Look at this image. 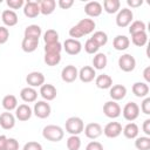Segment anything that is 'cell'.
<instances>
[{
	"label": "cell",
	"instance_id": "obj_1",
	"mask_svg": "<svg viewBox=\"0 0 150 150\" xmlns=\"http://www.w3.org/2000/svg\"><path fill=\"white\" fill-rule=\"evenodd\" d=\"M42 136L47 141H50V142H60L63 138V136H64V131L59 125L49 124V125H46L42 129Z\"/></svg>",
	"mask_w": 150,
	"mask_h": 150
},
{
	"label": "cell",
	"instance_id": "obj_2",
	"mask_svg": "<svg viewBox=\"0 0 150 150\" xmlns=\"http://www.w3.org/2000/svg\"><path fill=\"white\" fill-rule=\"evenodd\" d=\"M64 127H66V131L68 134L79 136L84 129V123H83L82 118H80L77 116H71L66 121Z\"/></svg>",
	"mask_w": 150,
	"mask_h": 150
},
{
	"label": "cell",
	"instance_id": "obj_3",
	"mask_svg": "<svg viewBox=\"0 0 150 150\" xmlns=\"http://www.w3.org/2000/svg\"><path fill=\"white\" fill-rule=\"evenodd\" d=\"M134 19V13L131 9L129 8H122L118 11L117 15H116V25L121 28L128 27Z\"/></svg>",
	"mask_w": 150,
	"mask_h": 150
},
{
	"label": "cell",
	"instance_id": "obj_4",
	"mask_svg": "<svg viewBox=\"0 0 150 150\" xmlns=\"http://www.w3.org/2000/svg\"><path fill=\"white\" fill-rule=\"evenodd\" d=\"M122 114H123L124 120H127L129 122H132L139 116V107L135 102H128L124 105V108L122 110Z\"/></svg>",
	"mask_w": 150,
	"mask_h": 150
},
{
	"label": "cell",
	"instance_id": "obj_5",
	"mask_svg": "<svg viewBox=\"0 0 150 150\" xmlns=\"http://www.w3.org/2000/svg\"><path fill=\"white\" fill-rule=\"evenodd\" d=\"M118 67L125 73L132 71L136 67V60L131 54H123L118 59Z\"/></svg>",
	"mask_w": 150,
	"mask_h": 150
},
{
	"label": "cell",
	"instance_id": "obj_6",
	"mask_svg": "<svg viewBox=\"0 0 150 150\" xmlns=\"http://www.w3.org/2000/svg\"><path fill=\"white\" fill-rule=\"evenodd\" d=\"M50 111L52 108L49 103H47V101H38L35 102L33 108V114L39 118H47L50 115Z\"/></svg>",
	"mask_w": 150,
	"mask_h": 150
},
{
	"label": "cell",
	"instance_id": "obj_7",
	"mask_svg": "<svg viewBox=\"0 0 150 150\" xmlns=\"http://www.w3.org/2000/svg\"><path fill=\"white\" fill-rule=\"evenodd\" d=\"M103 112L109 118H117L121 115L122 110L120 104L116 101H108L103 105Z\"/></svg>",
	"mask_w": 150,
	"mask_h": 150
},
{
	"label": "cell",
	"instance_id": "obj_8",
	"mask_svg": "<svg viewBox=\"0 0 150 150\" xmlns=\"http://www.w3.org/2000/svg\"><path fill=\"white\" fill-rule=\"evenodd\" d=\"M83 131H84V135H86L88 138H90V139H96V138H98V137L102 135L103 129H102V127H101L100 123L91 122V123H88V124L84 127Z\"/></svg>",
	"mask_w": 150,
	"mask_h": 150
},
{
	"label": "cell",
	"instance_id": "obj_9",
	"mask_svg": "<svg viewBox=\"0 0 150 150\" xmlns=\"http://www.w3.org/2000/svg\"><path fill=\"white\" fill-rule=\"evenodd\" d=\"M77 77H79V70H77V68H76L75 66H73V64L66 66V67L62 69V71H61V79H62V81H64V82H67V83L74 82Z\"/></svg>",
	"mask_w": 150,
	"mask_h": 150
},
{
	"label": "cell",
	"instance_id": "obj_10",
	"mask_svg": "<svg viewBox=\"0 0 150 150\" xmlns=\"http://www.w3.org/2000/svg\"><path fill=\"white\" fill-rule=\"evenodd\" d=\"M122 124L120 122H109L104 129H103V134L108 137V138H116L122 134Z\"/></svg>",
	"mask_w": 150,
	"mask_h": 150
},
{
	"label": "cell",
	"instance_id": "obj_11",
	"mask_svg": "<svg viewBox=\"0 0 150 150\" xmlns=\"http://www.w3.org/2000/svg\"><path fill=\"white\" fill-rule=\"evenodd\" d=\"M67 54L69 55H77L81 50H82V45L79 40L75 39H67L63 42V47H62Z\"/></svg>",
	"mask_w": 150,
	"mask_h": 150
},
{
	"label": "cell",
	"instance_id": "obj_12",
	"mask_svg": "<svg viewBox=\"0 0 150 150\" xmlns=\"http://www.w3.org/2000/svg\"><path fill=\"white\" fill-rule=\"evenodd\" d=\"M75 26L79 28V30H80V32L82 33V35L84 36V35H88V34H90V33L94 32V29H95V27H96V23H95V21H94L93 19L87 18V19L80 20Z\"/></svg>",
	"mask_w": 150,
	"mask_h": 150
},
{
	"label": "cell",
	"instance_id": "obj_13",
	"mask_svg": "<svg viewBox=\"0 0 150 150\" xmlns=\"http://www.w3.org/2000/svg\"><path fill=\"white\" fill-rule=\"evenodd\" d=\"M26 82L32 88L41 87L42 84H45V75L42 73H40V71H32V73H29L27 75Z\"/></svg>",
	"mask_w": 150,
	"mask_h": 150
},
{
	"label": "cell",
	"instance_id": "obj_14",
	"mask_svg": "<svg viewBox=\"0 0 150 150\" xmlns=\"http://www.w3.org/2000/svg\"><path fill=\"white\" fill-rule=\"evenodd\" d=\"M32 115H33V110H32V108H30L28 104H26V103L18 105L16 109H15V117H16L19 121H21V122L28 121V120L32 117Z\"/></svg>",
	"mask_w": 150,
	"mask_h": 150
},
{
	"label": "cell",
	"instance_id": "obj_15",
	"mask_svg": "<svg viewBox=\"0 0 150 150\" xmlns=\"http://www.w3.org/2000/svg\"><path fill=\"white\" fill-rule=\"evenodd\" d=\"M102 11H103L102 5L98 1H89L84 6V13L88 16H90V18L100 16L101 13H102Z\"/></svg>",
	"mask_w": 150,
	"mask_h": 150
},
{
	"label": "cell",
	"instance_id": "obj_16",
	"mask_svg": "<svg viewBox=\"0 0 150 150\" xmlns=\"http://www.w3.org/2000/svg\"><path fill=\"white\" fill-rule=\"evenodd\" d=\"M1 20L4 22L5 26L7 27H13L18 23L19 21V18H18V14L12 11V9H5L2 13H1Z\"/></svg>",
	"mask_w": 150,
	"mask_h": 150
},
{
	"label": "cell",
	"instance_id": "obj_17",
	"mask_svg": "<svg viewBox=\"0 0 150 150\" xmlns=\"http://www.w3.org/2000/svg\"><path fill=\"white\" fill-rule=\"evenodd\" d=\"M96 77V71L93 67L90 66H84L79 70V79L84 82V83H89L91 82Z\"/></svg>",
	"mask_w": 150,
	"mask_h": 150
},
{
	"label": "cell",
	"instance_id": "obj_18",
	"mask_svg": "<svg viewBox=\"0 0 150 150\" xmlns=\"http://www.w3.org/2000/svg\"><path fill=\"white\" fill-rule=\"evenodd\" d=\"M56 94H57L56 88L53 84L45 83L40 87V95L45 101H53L56 97Z\"/></svg>",
	"mask_w": 150,
	"mask_h": 150
},
{
	"label": "cell",
	"instance_id": "obj_19",
	"mask_svg": "<svg viewBox=\"0 0 150 150\" xmlns=\"http://www.w3.org/2000/svg\"><path fill=\"white\" fill-rule=\"evenodd\" d=\"M15 125V116L9 112V111H5L2 114H0V127L5 130H9L12 128H14Z\"/></svg>",
	"mask_w": 150,
	"mask_h": 150
},
{
	"label": "cell",
	"instance_id": "obj_20",
	"mask_svg": "<svg viewBox=\"0 0 150 150\" xmlns=\"http://www.w3.org/2000/svg\"><path fill=\"white\" fill-rule=\"evenodd\" d=\"M23 14L27 18H36L40 14V6L38 1H27L23 5Z\"/></svg>",
	"mask_w": 150,
	"mask_h": 150
},
{
	"label": "cell",
	"instance_id": "obj_21",
	"mask_svg": "<svg viewBox=\"0 0 150 150\" xmlns=\"http://www.w3.org/2000/svg\"><path fill=\"white\" fill-rule=\"evenodd\" d=\"M20 97L23 102L26 103H32V102H35L36 98H38V91L32 88V87H25L21 89L20 91Z\"/></svg>",
	"mask_w": 150,
	"mask_h": 150
},
{
	"label": "cell",
	"instance_id": "obj_22",
	"mask_svg": "<svg viewBox=\"0 0 150 150\" xmlns=\"http://www.w3.org/2000/svg\"><path fill=\"white\" fill-rule=\"evenodd\" d=\"M110 97L112 98V101H120L123 100L127 95V88L123 84H115L111 86L110 91H109Z\"/></svg>",
	"mask_w": 150,
	"mask_h": 150
},
{
	"label": "cell",
	"instance_id": "obj_23",
	"mask_svg": "<svg viewBox=\"0 0 150 150\" xmlns=\"http://www.w3.org/2000/svg\"><path fill=\"white\" fill-rule=\"evenodd\" d=\"M40 6V13L43 15H49L55 11L56 7V1L55 0H41L38 1Z\"/></svg>",
	"mask_w": 150,
	"mask_h": 150
},
{
	"label": "cell",
	"instance_id": "obj_24",
	"mask_svg": "<svg viewBox=\"0 0 150 150\" xmlns=\"http://www.w3.org/2000/svg\"><path fill=\"white\" fill-rule=\"evenodd\" d=\"M132 93L136 97H146L149 94V86L145 82H135L132 84Z\"/></svg>",
	"mask_w": 150,
	"mask_h": 150
},
{
	"label": "cell",
	"instance_id": "obj_25",
	"mask_svg": "<svg viewBox=\"0 0 150 150\" xmlns=\"http://www.w3.org/2000/svg\"><path fill=\"white\" fill-rule=\"evenodd\" d=\"M95 84L100 89H109L112 86V79L108 74H101V75L96 76Z\"/></svg>",
	"mask_w": 150,
	"mask_h": 150
},
{
	"label": "cell",
	"instance_id": "obj_26",
	"mask_svg": "<svg viewBox=\"0 0 150 150\" xmlns=\"http://www.w3.org/2000/svg\"><path fill=\"white\" fill-rule=\"evenodd\" d=\"M122 132H123V135H124L127 138L134 139V138H136V137L138 136L139 129H138V125H137L136 123L130 122V123H128V124L122 129Z\"/></svg>",
	"mask_w": 150,
	"mask_h": 150
},
{
	"label": "cell",
	"instance_id": "obj_27",
	"mask_svg": "<svg viewBox=\"0 0 150 150\" xmlns=\"http://www.w3.org/2000/svg\"><path fill=\"white\" fill-rule=\"evenodd\" d=\"M112 46L116 50H125L130 46V40L125 35H117L112 41Z\"/></svg>",
	"mask_w": 150,
	"mask_h": 150
},
{
	"label": "cell",
	"instance_id": "obj_28",
	"mask_svg": "<svg viewBox=\"0 0 150 150\" xmlns=\"http://www.w3.org/2000/svg\"><path fill=\"white\" fill-rule=\"evenodd\" d=\"M38 46H39V40H36V39H29V38L22 39L21 48L26 53H33L34 50H36Z\"/></svg>",
	"mask_w": 150,
	"mask_h": 150
},
{
	"label": "cell",
	"instance_id": "obj_29",
	"mask_svg": "<svg viewBox=\"0 0 150 150\" xmlns=\"http://www.w3.org/2000/svg\"><path fill=\"white\" fill-rule=\"evenodd\" d=\"M108 63V59H107V55L104 53H96L95 56L93 57V68L94 69H104L105 66Z\"/></svg>",
	"mask_w": 150,
	"mask_h": 150
},
{
	"label": "cell",
	"instance_id": "obj_30",
	"mask_svg": "<svg viewBox=\"0 0 150 150\" xmlns=\"http://www.w3.org/2000/svg\"><path fill=\"white\" fill-rule=\"evenodd\" d=\"M120 7H121L120 0H104L102 8H104V11L108 14H115L120 11Z\"/></svg>",
	"mask_w": 150,
	"mask_h": 150
},
{
	"label": "cell",
	"instance_id": "obj_31",
	"mask_svg": "<svg viewBox=\"0 0 150 150\" xmlns=\"http://www.w3.org/2000/svg\"><path fill=\"white\" fill-rule=\"evenodd\" d=\"M41 34H42L41 27L38 26V25H29V26H27L26 29H25V38L39 40V38L41 36Z\"/></svg>",
	"mask_w": 150,
	"mask_h": 150
},
{
	"label": "cell",
	"instance_id": "obj_32",
	"mask_svg": "<svg viewBox=\"0 0 150 150\" xmlns=\"http://www.w3.org/2000/svg\"><path fill=\"white\" fill-rule=\"evenodd\" d=\"M2 107L7 111H12V110L16 109V107H18V100H16V97L14 95H12V94L6 95L2 98Z\"/></svg>",
	"mask_w": 150,
	"mask_h": 150
},
{
	"label": "cell",
	"instance_id": "obj_33",
	"mask_svg": "<svg viewBox=\"0 0 150 150\" xmlns=\"http://www.w3.org/2000/svg\"><path fill=\"white\" fill-rule=\"evenodd\" d=\"M131 41L135 46L137 47H143L146 45L148 42V35L145 32H139V33H136V34H132L131 35Z\"/></svg>",
	"mask_w": 150,
	"mask_h": 150
},
{
	"label": "cell",
	"instance_id": "obj_34",
	"mask_svg": "<svg viewBox=\"0 0 150 150\" xmlns=\"http://www.w3.org/2000/svg\"><path fill=\"white\" fill-rule=\"evenodd\" d=\"M45 63L47 66L54 67L60 63L61 61V54L59 53H45Z\"/></svg>",
	"mask_w": 150,
	"mask_h": 150
},
{
	"label": "cell",
	"instance_id": "obj_35",
	"mask_svg": "<svg viewBox=\"0 0 150 150\" xmlns=\"http://www.w3.org/2000/svg\"><path fill=\"white\" fill-rule=\"evenodd\" d=\"M90 39H91L94 42H96L98 47H102V46L107 45V42H108V35H107V33H104L103 30H97V32H95Z\"/></svg>",
	"mask_w": 150,
	"mask_h": 150
},
{
	"label": "cell",
	"instance_id": "obj_36",
	"mask_svg": "<svg viewBox=\"0 0 150 150\" xmlns=\"http://www.w3.org/2000/svg\"><path fill=\"white\" fill-rule=\"evenodd\" d=\"M43 41L46 45L59 42V33L55 29H48L43 34Z\"/></svg>",
	"mask_w": 150,
	"mask_h": 150
},
{
	"label": "cell",
	"instance_id": "obj_37",
	"mask_svg": "<svg viewBox=\"0 0 150 150\" xmlns=\"http://www.w3.org/2000/svg\"><path fill=\"white\" fill-rule=\"evenodd\" d=\"M135 146L138 150H149L150 149V137L149 136L136 137Z\"/></svg>",
	"mask_w": 150,
	"mask_h": 150
},
{
	"label": "cell",
	"instance_id": "obj_38",
	"mask_svg": "<svg viewBox=\"0 0 150 150\" xmlns=\"http://www.w3.org/2000/svg\"><path fill=\"white\" fill-rule=\"evenodd\" d=\"M67 148L68 150H80L81 148V139L77 135H70L67 138Z\"/></svg>",
	"mask_w": 150,
	"mask_h": 150
},
{
	"label": "cell",
	"instance_id": "obj_39",
	"mask_svg": "<svg viewBox=\"0 0 150 150\" xmlns=\"http://www.w3.org/2000/svg\"><path fill=\"white\" fill-rule=\"evenodd\" d=\"M145 29H146L145 23L141 20H136V21H132L130 23L129 33L132 35V34H136V33H139V32H145Z\"/></svg>",
	"mask_w": 150,
	"mask_h": 150
},
{
	"label": "cell",
	"instance_id": "obj_40",
	"mask_svg": "<svg viewBox=\"0 0 150 150\" xmlns=\"http://www.w3.org/2000/svg\"><path fill=\"white\" fill-rule=\"evenodd\" d=\"M100 47L97 46L96 42H94L91 39H88L84 43V50L88 53V54H96L98 52Z\"/></svg>",
	"mask_w": 150,
	"mask_h": 150
},
{
	"label": "cell",
	"instance_id": "obj_41",
	"mask_svg": "<svg viewBox=\"0 0 150 150\" xmlns=\"http://www.w3.org/2000/svg\"><path fill=\"white\" fill-rule=\"evenodd\" d=\"M61 50H62V45L60 42L45 45V53H59V54H61Z\"/></svg>",
	"mask_w": 150,
	"mask_h": 150
},
{
	"label": "cell",
	"instance_id": "obj_42",
	"mask_svg": "<svg viewBox=\"0 0 150 150\" xmlns=\"http://www.w3.org/2000/svg\"><path fill=\"white\" fill-rule=\"evenodd\" d=\"M9 39V30L5 26H0V45H4Z\"/></svg>",
	"mask_w": 150,
	"mask_h": 150
},
{
	"label": "cell",
	"instance_id": "obj_43",
	"mask_svg": "<svg viewBox=\"0 0 150 150\" xmlns=\"http://www.w3.org/2000/svg\"><path fill=\"white\" fill-rule=\"evenodd\" d=\"M22 150H42V145L39 143V142H35V141H30V142H27Z\"/></svg>",
	"mask_w": 150,
	"mask_h": 150
},
{
	"label": "cell",
	"instance_id": "obj_44",
	"mask_svg": "<svg viewBox=\"0 0 150 150\" xmlns=\"http://www.w3.org/2000/svg\"><path fill=\"white\" fill-rule=\"evenodd\" d=\"M7 6L13 11V9H19L25 5L23 0H7Z\"/></svg>",
	"mask_w": 150,
	"mask_h": 150
},
{
	"label": "cell",
	"instance_id": "obj_45",
	"mask_svg": "<svg viewBox=\"0 0 150 150\" xmlns=\"http://www.w3.org/2000/svg\"><path fill=\"white\" fill-rule=\"evenodd\" d=\"M6 150H19V142L15 138H7Z\"/></svg>",
	"mask_w": 150,
	"mask_h": 150
},
{
	"label": "cell",
	"instance_id": "obj_46",
	"mask_svg": "<svg viewBox=\"0 0 150 150\" xmlns=\"http://www.w3.org/2000/svg\"><path fill=\"white\" fill-rule=\"evenodd\" d=\"M145 115H150V97H145L141 104V109Z\"/></svg>",
	"mask_w": 150,
	"mask_h": 150
},
{
	"label": "cell",
	"instance_id": "obj_47",
	"mask_svg": "<svg viewBox=\"0 0 150 150\" xmlns=\"http://www.w3.org/2000/svg\"><path fill=\"white\" fill-rule=\"evenodd\" d=\"M86 150H103V145L97 141H91L87 144Z\"/></svg>",
	"mask_w": 150,
	"mask_h": 150
},
{
	"label": "cell",
	"instance_id": "obj_48",
	"mask_svg": "<svg viewBox=\"0 0 150 150\" xmlns=\"http://www.w3.org/2000/svg\"><path fill=\"white\" fill-rule=\"evenodd\" d=\"M57 5L62 9H68V8H70L74 5V1L73 0H59Z\"/></svg>",
	"mask_w": 150,
	"mask_h": 150
},
{
	"label": "cell",
	"instance_id": "obj_49",
	"mask_svg": "<svg viewBox=\"0 0 150 150\" xmlns=\"http://www.w3.org/2000/svg\"><path fill=\"white\" fill-rule=\"evenodd\" d=\"M128 6H130L131 8H136L143 5V0H127Z\"/></svg>",
	"mask_w": 150,
	"mask_h": 150
},
{
	"label": "cell",
	"instance_id": "obj_50",
	"mask_svg": "<svg viewBox=\"0 0 150 150\" xmlns=\"http://www.w3.org/2000/svg\"><path fill=\"white\" fill-rule=\"evenodd\" d=\"M142 129L144 131V134L146 136H150V120L146 118L144 122H143V125H142Z\"/></svg>",
	"mask_w": 150,
	"mask_h": 150
},
{
	"label": "cell",
	"instance_id": "obj_51",
	"mask_svg": "<svg viewBox=\"0 0 150 150\" xmlns=\"http://www.w3.org/2000/svg\"><path fill=\"white\" fill-rule=\"evenodd\" d=\"M7 137L5 135H0V150H6Z\"/></svg>",
	"mask_w": 150,
	"mask_h": 150
},
{
	"label": "cell",
	"instance_id": "obj_52",
	"mask_svg": "<svg viewBox=\"0 0 150 150\" xmlns=\"http://www.w3.org/2000/svg\"><path fill=\"white\" fill-rule=\"evenodd\" d=\"M143 77L145 79L146 83L150 82V67H146V68L144 69V71H143Z\"/></svg>",
	"mask_w": 150,
	"mask_h": 150
}]
</instances>
